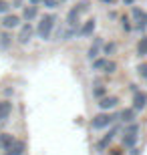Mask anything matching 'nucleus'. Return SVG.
Wrapping results in <instances>:
<instances>
[{
  "label": "nucleus",
  "instance_id": "4",
  "mask_svg": "<svg viewBox=\"0 0 147 155\" xmlns=\"http://www.w3.org/2000/svg\"><path fill=\"white\" fill-rule=\"evenodd\" d=\"M131 16H133V22L137 24V28H145L147 26V12L141 10L139 6H131Z\"/></svg>",
  "mask_w": 147,
  "mask_h": 155
},
{
  "label": "nucleus",
  "instance_id": "19",
  "mask_svg": "<svg viewBox=\"0 0 147 155\" xmlns=\"http://www.w3.org/2000/svg\"><path fill=\"white\" fill-rule=\"evenodd\" d=\"M107 63H109V58H95V61H93V71H103V73H105Z\"/></svg>",
  "mask_w": 147,
  "mask_h": 155
},
{
  "label": "nucleus",
  "instance_id": "15",
  "mask_svg": "<svg viewBox=\"0 0 147 155\" xmlns=\"http://www.w3.org/2000/svg\"><path fill=\"white\" fill-rule=\"evenodd\" d=\"M10 46H12V35L8 30H2V32H0V48L6 51V48H10Z\"/></svg>",
  "mask_w": 147,
  "mask_h": 155
},
{
  "label": "nucleus",
  "instance_id": "21",
  "mask_svg": "<svg viewBox=\"0 0 147 155\" xmlns=\"http://www.w3.org/2000/svg\"><path fill=\"white\" fill-rule=\"evenodd\" d=\"M115 51H117V42H107V45L103 46V52L105 54H113Z\"/></svg>",
  "mask_w": 147,
  "mask_h": 155
},
{
  "label": "nucleus",
  "instance_id": "24",
  "mask_svg": "<svg viewBox=\"0 0 147 155\" xmlns=\"http://www.w3.org/2000/svg\"><path fill=\"white\" fill-rule=\"evenodd\" d=\"M115 71H117V63L109 61V63H107V69H105V73H107V75H111V73H115Z\"/></svg>",
  "mask_w": 147,
  "mask_h": 155
},
{
  "label": "nucleus",
  "instance_id": "27",
  "mask_svg": "<svg viewBox=\"0 0 147 155\" xmlns=\"http://www.w3.org/2000/svg\"><path fill=\"white\" fill-rule=\"evenodd\" d=\"M129 155H141V151L137 149V147H133V149H131V153Z\"/></svg>",
  "mask_w": 147,
  "mask_h": 155
},
{
  "label": "nucleus",
  "instance_id": "16",
  "mask_svg": "<svg viewBox=\"0 0 147 155\" xmlns=\"http://www.w3.org/2000/svg\"><path fill=\"white\" fill-rule=\"evenodd\" d=\"M6 151H8L6 155H22V153H24V143L16 139V141H14V143H12Z\"/></svg>",
  "mask_w": 147,
  "mask_h": 155
},
{
  "label": "nucleus",
  "instance_id": "23",
  "mask_svg": "<svg viewBox=\"0 0 147 155\" xmlns=\"http://www.w3.org/2000/svg\"><path fill=\"white\" fill-rule=\"evenodd\" d=\"M40 4H45V8H57V6H58V0H42Z\"/></svg>",
  "mask_w": 147,
  "mask_h": 155
},
{
  "label": "nucleus",
  "instance_id": "17",
  "mask_svg": "<svg viewBox=\"0 0 147 155\" xmlns=\"http://www.w3.org/2000/svg\"><path fill=\"white\" fill-rule=\"evenodd\" d=\"M16 139L12 137L10 133H0V149H8Z\"/></svg>",
  "mask_w": 147,
  "mask_h": 155
},
{
  "label": "nucleus",
  "instance_id": "2",
  "mask_svg": "<svg viewBox=\"0 0 147 155\" xmlns=\"http://www.w3.org/2000/svg\"><path fill=\"white\" fill-rule=\"evenodd\" d=\"M139 131H141L139 123H129V125L125 127V131H123V145L125 147H129V149L135 147L137 141H139Z\"/></svg>",
  "mask_w": 147,
  "mask_h": 155
},
{
  "label": "nucleus",
  "instance_id": "5",
  "mask_svg": "<svg viewBox=\"0 0 147 155\" xmlns=\"http://www.w3.org/2000/svg\"><path fill=\"white\" fill-rule=\"evenodd\" d=\"M105 46V42H103L101 36H95V40H93V45L89 46V51H87V58H89L91 63L95 61V58H99V54H101V48Z\"/></svg>",
  "mask_w": 147,
  "mask_h": 155
},
{
  "label": "nucleus",
  "instance_id": "31",
  "mask_svg": "<svg viewBox=\"0 0 147 155\" xmlns=\"http://www.w3.org/2000/svg\"><path fill=\"white\" fill-rule=\"evenodd\" d=\"M101 2H107V4H113L115 0H101Z\"/></svg>",
  "mask_w": 147,
  "mask_h": 155
},
{
  "label": "nucleus",
  "instance_id": "8",
  "mask_svg": "<svg viewBox=\"0 0 147 155\" xmlns=\"http://www.w3.org/2000/svg\"><path fill=\"white\" fill-rule=\"evenodd\" d=\"M145 107H147V93H143V91L133 93V109L135 111H143Z\"/></svg>",
  "mask_w": 147,
  "mask_h": 155
},
{
  "label": "nucleus",
  "instance_id": "29",
  "mask_svg": "<svg viewBox=\"0 0 147 155\" xmlns=\"http://www.w3.org/2000/svg\"><path fill=\"white\" fill-rule=\"evenodd\" d=\"M40 2H42V0H28V4H34V6L40 4Z\"/></svg>",
  "mask_w": 147,
  "mask_h": 155
},
{
  "label": "nucleus",
  "instance_id": "28",
  "mask_svg": "<svg viewBox=\"0 0 147 155\" xmlns=\"http://www.w3.org/2000/svg\"><path fill=\"white\" fill-rule=\"evenodd\" d=\"M123 4L125 6H133V4H135V0H123Z\"/></svg>",
  "mask_w": 147,
  "mask_h": 155
},
{
  "label": "nucleus",
  "instance_id": "25",
  "mask_svg": "<svg viewBox=\"0 0 147 155\" xmlns=\"http://www.w3.org/2000/svg\"><path fill=\"white\" fill-rule=\"evenodd\" d=\"M121 26H123V30L125 32H131V24H129V18H121Z\"/></svg>",
  "mask_w": 147,
  "mask_h": 155
},
{
  "label": "nucleus",
  "instance_id": "12",
  "mask_svg": "<svg viewBox=\"0 0 147 155\" xmlns=\"http://www.w3.org/2000/svg\"><path fill=\"white\" fill-rule=\"evenodd\" d=\"M12 113V103L10 101H0V125L4 123Z\"/></svg>",
  "mask_w": 147,
  "mask_h": 155
},
{
  "label": "nucleus",
  "instance_id": "30",
  "mask_svg": "<svg viewBox=\"0 0 147 155\" xmlns=\"http://www.w3.org/2000/svg\"><path fill=\"white\" fill-rule=\"evenodd\" d=\"M111 155H123V153H121V151H119V149H115V151H113V153H111Z\"/></svg>",
  "mask_w": 147,
  "mask_h": 155
},
{
  "label": "nucleus",
  "instance_id": "13",
  "mask_svg": "<svg viewBox=\"0 0 147 155\" xmlns=\"http://www.w3.org/2000/svg\"><path fill=\"white\" fill-rule=\"evenodd\" d=\"M135 113L137 111L133 109V107H131V109H123L119 113V119L123 121V123H127V125H129V123H135Z\"/></svg>",
  "mask_w": 147,
  "mask_h": 155
},
{
  "label": "nucleus",
  "instance_id": "26",
  "mask_svg": "<svg viewBox=\"0 0 147 155\" xmlns=\"http://www.w3.org/2000/svg\"><path fill=\"white\" fill-rule=\"evenodd\" d=\"M8 8H10V4H8L6 0H0V14H4V12H8Z\"/></svg>",
  "mask_w": 147,
  "mask_h": 155
},
{
  "label": "nucleus",
  "instance_id": "9",
  "mask_svg": "<svg viewBox=\"0 0 147 155\" xmlns=\"http://www.w3.org/2000/svg\"><path fill=\"white\" fill-rule=\"evenodd\" d=\"M2 28L4 30H10V28H16L18 24H20V16H16V14H6L4 18H2Z\"/></svg>",
  "mask_w": 147,
  "mask_h": 155
},
{
  "label": "nucleus",
  "instance_id": "1",
  "mask_svg": "<svg viewBox=\"0 0 147 155\" xmlns=\"http://www.w3.org/2000/svg\"><path fill=\"white\" fill-rule=\"evenodd\" d=\"M55 24H57V16L55 14H45L40 18L38 26H36V35L40 40H51L52 30H55Z\"/></svg>",
  "mask_w": 147,
  "mask_h": 155
},
{
  "label": "nucleus",
  "instance_id": "10",
  "mask_svg": "<svg viewBox=\"0 0 147 155\" xmlns=\"http://www.w3.org/2000/svg\"><path fill=\"white\" fill-rule=\"evenodd\" d=\"M117 103H119V99L117 97H103V99H99V109L101 111H109V109H115L117 107Z\"/></svg>",
  "mask_w": 147,
  "mask_h": 155
},
{
  "label": "nucleus",
  "instance_id": "7",
  "mask_svg": "<svg viewBox=\"0 0 147 155\" xmlns=\"http://www.w3.org/2000/svg\"><path fill=\"white\" fill-rule=\"evenodd\" d=\"M97 28V18H89L87 22L81 24V28H79V38H87V36H91L93 32H95Z\"/></svg>",
  "mask_w": 147,
  "mask_h": 155
},
{
  "label": "nucleus",
  "instance_id": "18",
  "mask_svg": "<svg viewBox=\"0 0 147 155\" xmlns=\"http://www.w3.org/2000/svg\"><path fill=\"white\" fill-rule=\"evenodd\" d=\"M137 54L139 57H147V36L139 38V42H137Z\"/></svg>",
  "mask_w": 147,
  "mask_h": 155
},
{
  "label": "nucleus",
  "instance_id": "3",
  "mask_svg": "<svg viewBox=\"0 0 147 155\" xmlns=\"http://www.w3.org/2000/svg\"><path fill=\"white\" fill-rule=\"evenodd\" d=\"M117 119H119L117 113H115V115H109L107 111H103V113H99V115H95L93 119H91V127H93L95 131H99V129H105V127L113 125Z\"/></svg>",
  "mask_w": 147,
  "mask_h": 155
},
{
  "label": "nucleus",
  "instance_id": "22",
  "mask_svg": "<svg viewBox=\"0 0 147 155\" xmlns=\"http://www.w3.org/2000/svg\"><path fill=\"white\" fill-rule=\"evenodd\" d=\"M137 73H139V77H141V79L147 81V64H139V67H137Z\"/></svg>",
  "mask_w": 147,
  "mask_h": 155
},
{
  "label": "nucleus",
  "instance_id": "11",
  "mask_svg": "<svg viewBox=\"0 0 147 155\" xmlns=\"http://www.w3.org/2000/svg\"><path fill=\"white\" fill-rule=\"evenodd\" d=\"M117 133H119V127H113V129H111V131H109L107 135H105V137H103L101 141L97 143V149H99V151H103V149H105V147H107V145H109V143H111V141L115 139V135H117Z\"/></svg>",
  "mask_w": 147,
  "mask_h": 155
},
{
  "label": "nucleus",
  "instance_id": "6",
  "mask_svg": "<svg viewBox=\"0 0 147 155\" xmlns=\"http://www.w3.org/2000/svg\"><path fill=\"white\" fill-rule=\"evenodd\" d=\"M32 35H34L32 24H30V22H26V24H22V26H20V32H18L16 40L20 42V45H28L30 40H32Z\"/></svg>",
  "mask_w": 147,
  "mask_h": 155
},
{
  "label": "nucleus",
  "instance_id": "14",
  "mask_svg": "<svg viewBox=\"0 0 147 155\" xmlns=\"http://www.w3.org/2000/svg\"><path fill=\"white\" fill-rule=\"evenodd\" d=\"M36 14H38V10H36V6H34V4L24 6V10H22V18L26 20V22H32L34 18H36Z\"/></svg>",
  "mask_w": 147,
  "mask_h": 155
},
{
  "label": "nucleus",
  "instance_id": "20",
  "mask_svg": "<svg viewBox=\"0 0 147 155\" xmlns=\"http://www.w3.org/2000/svg\"><path fill=\"white\" fill-rule=\"evenodd\" d=\"M93 97H95V99H103V97H107V87H103V85L95 87V89H93Z\"/></svg>",
  "mask_w": 147,
  "mask_h": 155
}]
</instances>
